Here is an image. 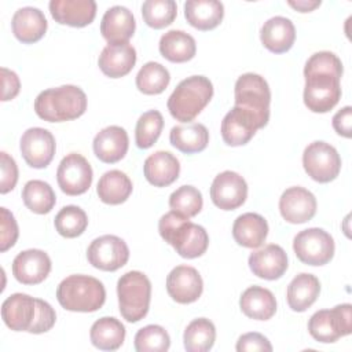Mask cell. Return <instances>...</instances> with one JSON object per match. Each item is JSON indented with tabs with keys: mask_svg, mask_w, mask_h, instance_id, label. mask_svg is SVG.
<instances>
[{
	"mask_svg": "<svg viewBox=\"0 0 352 352\" xmlns=\"http://www.w3.org/2000/svg\"><path fill=\"white\" fill-rule=\"evenodd\" d=\"M1 318L6 326L14 331L41 334L54 327L56 314L44 300L25 293H14L1 304Z\"/></svg>",
	"mask_w": 352,
	"mask_h": 352,
	"instance_id": "6da1fadb",
	"label": "cell"
},
{
	"mask_svg": "<svg viewBox=\"0 0 352 352\" xmlns=\"http://www.w3.org/2000/svg\"><path fill=\"white\" fill-rule=\"evenodd\" d=\"M158 231L162 239L184 258L202 256L209 245L206 230L175 210L165 213L160 219Z\"/></svg>",
	"mask_w": 352,
	"mask_h": 352,
	"instance_id": "7a4b0ae2",
	"label": "cell"
},
{
	"mask_svg": "<svg viewBox=\"0 0 352 352\" xmlns=\"http://www.w3.org/2000/svg\"><path fill=\"white\" fill-rule=\"evenodd\" d=\"M87 110V95L76 85H60L40 92L34 100L36 114L48 122L78 118Z\"/></svg>",
	"mask_w": 352,
	"mask_h": 352,
	"instance_id": "3957f363",
	"label": "cell"
},
{
	"mask_svg": "<svg viewBox=\"0 0 352 352\" xmlns=\"http://www.w3.org/2000/svg\"><path fill=\"white\" fill-rule=\"evenodd\" d=\"M56 298L62 308L73 312H95L106 301L103 283L89 275H70L58 289Z\"/></svg>",
	"mask_w": 352,
	"mask_h": 352,
	"instance_id": "277c9868",
	"label": "cell"
},
{
	"mask_svg": "<svg viewBox=\"0 0 352 352\" xmlns=\"http://www.w3.org/2000/svg\"><path fill=\"white\" fill-rule=\"evenodd\" d=\"M213 96V85L205 76H191L182 80L168 99V110L170 116L180 121H192L210 102Z\"/></svg>",
	"mask_w": 352,
	"mask_h": 352,
	"instance_id": "5b68a950",
	"label": "cell"
},
{
	"mask_svg": "<svg viewBox=\"0 0 352 352\" xmlns=\"http://www.w3.org/2000/svg\"><path fill=\"white\" fill-rule=\"evenodd\" d=\"M117 296L122 318L131 323L139 322L148 312L151 282L140 271H128L117 282Z\"/></svg>",
	"mask_w": 352,
	"mask_h": 352,
	"instance_id": "8992f818",
	"label": "cell"
},
{
	"mask_svg": "<svg viewBox=\"0 0 352 352\" xmlns=\"http://www.w3.org/2000/svg\"><path fill=\"white\" fill-rule=\"evenodd\" d=\"M235 104L250 114L260 128H264L270 120L271 91L268 82L256 73H245L235 82Z\"/></svg>",
	"mask_w": 352,
	"mask_h": 352,
	"instance_id": "52a82bcc",
	"label": "cell"
},
{
	"mask_svg": "<svg viewBox=\"0 0 352 352\" xmlns=\"http://www.w3.org/2000/svg\"><path fill=\"white\" fill-rule=\"evenodd\" d=\"M304 103L314 113L330 111L341 99V77L331 72H304Z\"/></svg>",
	"mask_w": 352,
	"mask_h": 352,
	"instance_id": "ba28073f",
	"label": "cell"
},
{
	"mask_svg": "<svg viewBox=\"0 0 352 352\" xmlns=\"http://www.w3.org/2000/svg\"><path fill=\"white\" fill-rule=\"evenodd\" d=\"M309 334L319 342H336L352 331V305L340 304L331 309L316 311L308 320Z\"/></svg>",
	"mask_w": 352,
	"mask_h": 352,
	"instance_id": "9c48e42d",
	"label": "cell"
},
{
	"mask_svg": "<svg viewBox=\"0 0 352 352\" xmlns=\"http://www.w3.org/2000/svg\"><path fill=\"white\" fill-rule=\"evenodd\" d=\"M297 258L308 265H324L334 256L333 236L322 228H307L300 231L293 241Z\"/></svg>",
	"mask_w": 352,
	"mask_h": 352,
	"instance_id": "30bf717a",
	"label": "cell"
},
{
	"mask_svg": "<svg viewBox=\"0 0 352 352\" xmlns=\"http://www.w3.org/2000/svg\"><path fill=\"white\" fill-rule=\"evenodd\" d=\"M302 165L311 179L318 183H329L338 176L341 158L331 144L316 140L305 147L302 153Z\"/></svg>",
	"mask_w": 352,
	"mask_h": 352,
	"instance_id": "8fae6325",
	"label": "cell"
},
{
	"mask_svg": "<svg viewBox=\"0 0 352 352\" xmlns=\"http://www.w3.org/2000/svg\"><path fill=\"white\" fill-rule=\"evenodd\" d=\"M87 257L92 267L102 271H117L129 258V249L124 239L116 235H102L91 242Z\"/></svg>",
	"mask_w": 352,
	"mask_h": 352,
	"instance_id": "7c38bea8",
	"label": "cell"
},
{
	"mask_svg": "<svg viewBox=\"0 0 352 352\" xmlns=\"http://www.w3.org/2000/svg\"><path fill=\"white\" fill-rule=\"evenodd\" d=\"M92 168L85 157L70 153L62 158L56 170V180L60 190L67 195L84 194L92 184Z\"/></svg>",
	"mask_w": 352,
	"mask_h": 352,
	"instance_id": "4fadbf2b",
	"label": "cell"
},
{
	"mask_svg": "<svg viewBox=\"0 0 352 352\" xmlns=\"http://www.w3.org/2000/svg\"><path fill=\"white\" fill-rule=\"evenodd\" d=\"M19 147L26 164L32 168L41 169L48 166L52 161L56 143L54 135L48 129L34 126L23 132Z\"/></svg>",
	"mask_w": 352,
	"mask_h": 352,
	"instance_id": "5bb4252c",
	"label": "cell"
},
{
	"mask_svg": "<svg viewBox=\"0 0 352 352\" xmlns=\"http://www.w3.org/2000/svg\"><path fill=\"white\" fill-rule=\"evenodd\" d=\"M248 197L246 180L236 172L219 173L210 186L212 202L223 210H234L243 205Z\"/></svg>",
	"mask_w": 352,
	"mask_h": 352,
	"instance_id": "9a60e30c",
	"label": "cell"
},
{
	"mask_svg": "<svg viewBox=\"0 0 352 352\" xmlns=\"http://www.w3.org/2000/svg\"><path fill=\"white\" fill-rule=\"evenodd\" d=\"M204 290L199 272L190 265H177L166 276V292L179 304L197 301Z\"/></svg>",
	"mask_w": 352,
	"mask_h": 352,
	"instance_id": "2e32d148",
	"label": "cell"
},
{
	"mask_svg": "<svg viewBox=\"0 0 352 352\" xmlns=\"http://www.w3.org/2000/svg\"><path fill=\"white\" fill-rule=\"evenodd\" d=\"M279 210L287 223H307L316 213V198L304 187H290L279 198Z\"/></svg>",
	"mask_w": 352,
	"mask_h": 352,
	"instance_id": "e0dca14e",
	"label": "cell"
},
{
	"mask_svg": "<svg viewBox=\"0 0 352 352\" xmlns=\"http://www.w3.org/2000/svg\"><path fill=\"white\" fill-rule=\"evenodd\" d=\"M51 271L50 256L40 249H28L12 261V275L22 285L41 283Z\"/></svg>",
	"mask_w": 352,
	"mask_h": 352,
	"instance_id": "ac0fdd59",
	"label": "cell"
},
{
	"mask_svg": "<svg viewBox=\"0 0 352 352\" xmlns=\"http://www.w3.org/2000/svg\"><path fill=\"white\" fill-rule=\"evenodd\" d=\"M249 267L256 276L267 280H275L287 270V254L279 245L270 243L250 253Z\"/></svg>",
	"mask_w": 352,
	"mask_h": 352,
	"instance_id": "d6986e66",
	"label": "cell"
},
{
	"mask_svg": "<svg viewBox=\"0 0 352 352\" xmlns=\"http://www.w3.org/2000/svg\"><path fill=\"white\" fill-rule=\"evenodd\" d=\"M50 12L60 25L82 28L95 19L96 3L94 0H52Z\"/></svg>",
	"mask_w": 352,
	"mask_h": 352,
	"instance_id": "ffe728a7",
	"label": "cell"
},
{
	"mask_svg": "<svg viewBox=\"0 0 352 352\" xmlns=\"http://www.w3.org/2000/svg\"><path fill=\"white\" fill-rule=\"evenodd\" d=\"M136 28L135 16L124 6L110 7L102 16L100 33L109 44L128 43Z\"/></svg>",
	"mask_w": 352,
	"mask_h": 352,
	"instance_id": "44dd1931",
	"label": "cell"
},
{
	"mask_svg": "<svg viewBox=\"0 0 352 352\" xmlns=\"http://www.w3.org/2000/svg\"><path fill=\"white\" fill-rule=\"evenodd\" d=\"M136 63V50L129 43L107 44L98 59L99 69L110 78L126 76Z\"/></svg>",
	"mask_w": 352,
	"mask_h": 352,
	"instance_id": "7402d4cb",
	"label": "cell"
},
{
	"mask_svg": "<svg viewBox=\"0 0 352 352\" xmlns=\"http://www.w3.org/2000/svg\"><path fill=\"white\" fill-rule=\"evenodd\" d=\"M94 153L106 164H114L122 160L128 151L129 139L124 128L118 125H110L103 128L94 138Z\"/></svg>",
	"mask_w": 352,
	"mask_h": 352,
	"instance_id": "603a6c76",
	"label": "cell"
},
{
	"mask_svg": "<svg viewBox=\"0 0 352 352\" xmlns=\"http://www.w3.org/2000/svg\"><path fill=\"white\" fill-rule=\"evenodd\" d=\"M260 129L256 120L243 111L242 109L234 106L221 121V136L228 146H243L246 144Z\"/></svg>",
	"mask_w": 352,
	"mask_h": 352,
	"instance_id": "cb8c5ba5",
	"label": "cell"
},
{
	"mask_svg": "<svg viewBox=\"0 0 352 352\" xmlns=\"http://www.w3.org/2000/svg\"><path fill=\"white\" fill-rule=\"evenodd\" d=\"M260 38L268 51L274 54H283L294 44L296 28L286 16H272L261 26Z\"/></svg>",
	"mask_w": 352,
	"mask_h": 352,
	"instance_id": "d4e9b609",
	"label": "cell"
},
{
	"mask_svg": "<svg viewBox=\"0 0 352 352\" xmlns=\"http://www.w3.org/2000/svg\"><path fill=\"white\" fill-rule=\"evenodd\" d=\"M143 172L150 184L155 187H166L177 180L180 164L172 153L160 150L146 158Z\"/></svg>",
	"mask_w": 352,
	"mask_h": 352,
	"instance_id": "484cf974",
	"label": "cell"
},
{
	"mask_svg": "<svg viewBox=\"0 0 352 352\" xmlns=\"http://www.w3.org/2000/svg\"><path fill=\"white\" fill-rule=\"evenodd\" d=\"M14 36L25 43L38 41L47 32V19L41 10L36 7H22L15 11L11 19Z\"/></svg>",
	"mask_w": 352,
	"mask_h": 352,
	"instance_id": "4316f807",
	"label": "cell"
},
{
	"mask_svg": "<svg viewBox=\"0 0 352 352\" xmlns=\"http://www.w3.org/2000/svg\"><path fill=\"white\" fill-rule=\"evenodd\" d=\"M268 235V223L258 213H243L236 217L232 226L235 242L243 248H258Z\"/></svg>",
	"mask_w": 352,
	"mask_h": 352,
	"instance_id": "83f0119b",
	"label": "cell"
},
{
	"mask_svg": "<svg viewBox=\"0 0 352 352\" xmlns=\"http://www.w3.org/2000/svg\"><path fill=\"white\" fill-rule=\"evenodd\" d=\"M187 22L198 30H210L220 25L224 16V6L217 0H187L184 3Z\"/></svg>",
	"mask_w": 352,
	"mask_h": 352,
	"instance_id": "f1b7e54d",
	"label": "cell"
},
{
	"mask_svg": "<svg viewBox=\"0 0 352 352\" xmlns=\"http://www.w3.org/2000/svg\"><path fill=\"white\" fill-rule=\"evenodd\" d=\"M239 307L250 319L268 320L276 312V300L271 290L261 286H250L242 293Z\"/></svg>",
	"mask_w": 352,
	"mask_h": 352,
	"instance_id": "f546056e",
	"label": "cell"
},
{
	"mask_svg": "<svg viewBox=\"0 0 352 352\" xmlns=\"http://www.w3.org/2000/svg\"><path fill=\"white\" fill-rule=\"evenodd\" d=\"M319 293V279L312 274L301 272L297 276H294L287 286V304L293 311L304 312L316 301Z\"/></svg>",
	"mask_w": 352,
	"mask_h": 352,
	"instance_id": "4dcf8cb0",
	"label": "cell"
},
{
	"mask_svg": "<svg viewBox=\"0 0 352 352\" xmlns=\"http://www.w3.org/2000/svg\"><path fill=\"white\" fill-rule=\"evenodd\" d=\"M161 55L175 63H183L194 58L197 44L191 34L183 30H168L160 38L158 44Z\"/></svg>",
	"mask_w": 352,
	"mask_h": 352,
	"instance_id": "1f68e13d",
	"label": "cell"
},
{
	"mask_svg": "<svg viewBox=\"0 0 352 352\" xmlns=\"http://www.w3.org/2000/svg\"><path fill=\"white\" fill-rule=\"evenodd\" d=\"M169 140L179 151L194 154L206 148L209 143V132L206 126L199 122L176 125L169 132Z\"/></svg>",
	"mask_w": 352,
	"mask_h": 352,
	"instance_id": "d6a6232c",
	"label": "cell"
},
{
	"mask_svg": "<svg viewBox=\"0 0 352 352\" xmlns=\"http://www.w3.org/2000/svg\"><path fill=\"white\" fill-rule=\"evenodd\" d=\"M131 179L118 169L107 170L98 182L96 192L102 202L107 205H120L125 202L132 192Z\"/></svg>",
	"mask_w": 352,
	"mask_h": 352,
	"instance_id": "836d02e7",
	"label": "cell"
},
{
	"mask_svg": "<svg viewBox=\"0 0 352 352\" xmlns=\"http://www.w3.org/2000/svg\"><path fill=\"white\" fill-rule=\"evenodd\" d=\"M89 338L92 345L98 349L116 351L124 344L125 327L118 319L103 316L91 326Z\"/></svg>",
	"mask_w": 352,
	"mask_h": 352,
	"instance_id": "e575fe53",
	"label": "cell"
},
{
	"mask_svg": "<svg viewBox=\"0 0 352 352\" xmlns=\"http://www.w3.org/2000/svg\"><path fill=\"white\" fill-rule=\"evenodd\" d=\"M216 340V327L206 318H198L188 323L183 341L187 352H206L212 349Z\"/></svg>",
	"mask_w": 352,
	"mask_h": 352,
	"instance_id": "d590c367",
	"label": "cell"
},
{
	"mask_svg": "<svg viewBox=\"0 0 352 352\" xmlns=\"http://www.w3.org/2000/svg\"><path fill=\"white\" fill-rule=\"evenodd\" d=\"M25 206L37 214H45L52 210L56 202L52 187L43 180H30L22 190Z\"/></svg>",
	"mask_w": 352,
	"mask_h": 352,
	"instance_id": "8d00e7d4",
	"label": "cell"
},
{
	"mask_svg": "<svg viewBox=\"0 0 352 352\" xmlns=\"http://www.w3.org/2000/svg\"><path fill=\"white\" fill-rule=\"evenodd\" d=\"M170 81V74L158 62L144 63L136 74V87L146 95H158L165 91Z\"/></svg>",
	"mask_w": 352,
	"mask_h": 352,
	"instance_id": "74e56055",
	"label": "cell"
},
{
	"mask_svg": "<svg viewBox=\"0 0 352 352\" xmlns=\"http://www.w3.org/2000/svg\"><path fill=\"white\" fill-rule=\"evenodd\" d=\"M54 224L59 235L65 238H76L85 231L88 226V217L81 208L76 205H67L58 212Z\"/></svg>",
	"mask_w": 352,
	"mask_h": 352,
	"instance_id": "f35d334b",
	"label": "cell"
},
{
	"mask_svg": "<svg viewBox=\"0 0 352 352\" xmlns=\"http://www.w3.org/2000/svg\"><path fill=\"white\" fill-rule=\"evenodd\" d=\"M177 14L173 0H146L142 4L143 21L153 29H162L170 25Z\"/></svg>",
	"mask_w": 352,
	"mask_h": 352,
	"instance_id": "ab89813d",
	"label": "cell"
},
{
	"mask_svg": "<svg viewBox=\"0 0 352 352\" xmlns=\"http://www.w3.org/2000/svg\"><path fill=\"white\" fill-rule=\"evenodd\" d=\"M164 128V118L158 110H148L143 113L135 128V142L139 148L151 147L160 138Z\"/></svg>",
	"mask_w": 352,
	"mask_h": 352,
	"instance_id": "60d3db41",
	"label": "cell"
},
{
	"mask_svg": "<svg viewBox=\"0 0 352 352\" xmlns=\"http://www.w3.org/2000/svg\"><path fill=\"white\" fill-rule=\"evenodd\" d=\"M202 205V194L194 186H182L169 197L170 209L188 219L197 216L201 212Z\"/></svg>",
	"mask_w": 352,
	"mask_h": 352,
	"instance_id": "b9f144b4",
	"label": "cell"
},
{
	"mask_svg": "<svg viewBox=\"0 0 352 352\" xmlns=\"http://www.w3.org/2000/svg\"><path fill=\"white\" fill-rule=\"evenodd\" d=\"M170 346L166 330L158 324H147L135 334V349L138 352H165Z\"/></svg>",
	"mask_w": 352,
	"mask_h": 352,
	"instance_id": "7bdbcfd3",
	"label": "cell"
},
{
	"mask_svg": "<svg viewBox=\"0 0 352 352\" xmlns=\"http://www.w3.org/2000/svg\"><path fill=\"white\" fill-rule=\"evenodd\" d=\"M1 220H0V252H6L12 248L18 239L19 231L14 214L7 208H0Z\"/></svg>",
	"mask_w": 352,
	"mask_h": 352,
	"instance_id": "ee69618b",
	"label": "cell"
},
{
	"mask_svg": "<svg viewBox=\"0 0 352 352\" xmlns=\"http://www.w3.org/2000/svg\"><path fill=\"white\" fill-rule=\"evenodd\" d=\"M1 161V180H0V192L7 194L8 191L14 190L18 182V166L16 162L11 155L6 151L0 153Z\"/></svg>",
	"mask_w": 352,
	"mask_h": 352,
	"instance_id": "f6af8a7d",
	"label": "cell"
},
{
	"mask_svg": "<svg viewBox=\"0 0 352 352\" xmlns=\"http://www.w3.org/2000/svg\"><path fill=\"white\" fill-rule=\"evenodd\" d=\"M236 351L238 352H252V351H264V352H271L272 345L268 341L267 337H264L260 333H246L242 334L238 341H236Z\"/></svg>",
	"mask_w": 352,
	"mask_h": 352,
	"instance_id": "bcb514c9",
	"label": "cell"
},
{
	"mask_svg": "<svg viewBox=\"0 0 352 352\" xmlns=\"http://www.w3.org/2000/svg\"><path fill=\"white\" fill-rule=\"evenodd\" d=\"M1 85H3L1 100L7 102L14 99L21 89V81L18 74L7 67H1Z\"/></svg>",
	"mask_w": 352,
	"mask_h": 352,
	"instance_id": "7dc6e473",
	"label": "cell"
},
{
	"mask_svg": "<svg viewBox=\"0 0 352 352\" xmlns=\"http://www.w3.org/2000/svg\"><path fill=\"white\" fill-rule=\"evenodd\" d=\"M333 128L338 135L344 138H351L352 135L351 133L352 132V107L351 106H345L334 114Z\"/></svg>",
	"mask_w": 352,
	"mask_h": 352,
	"instance_id": "c3c4849f",
	"label": "cell"
},
{
	"mask_svg": "<svg viewBox=\"0 0 352 352\" xmlns=\"http://www.w3.org/2000/svg\"><path fill=\"white\" fill-rule=\"evenodd\" d=\"M320 0H289L287 4L300 12H309L320 6Z\"/></svg>",
	"mask_w": 352,
	"mask_h": 352,
	"instance_id": "681fc988",
	"label": "cell"
}]
</instances>
